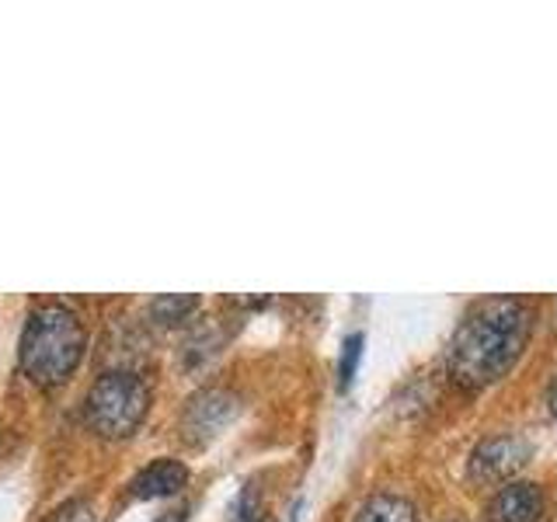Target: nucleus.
Wrapping results in <instances>:
<instances>
[{
	"mask_svg": "<svg viewBox=\"0 0 557 522\" xmlns=\"http://www.w3.org/2000/svg\"><path fill=\"white\" fill-rule=\"evenodd\" d=\"M530 335V310L512 296H492L467 313L449 345V373L470 390L512 370Z\"/></svg>",
	"mask_w": 557,
	"mask_h": 522,
	"instance_id": "1",
	"label": "nucleus"
},
{
	"mask_svg": "<svg viewBox=\"0 0 557 522\" xmlns=\"http://www.w3.org/2000/svg\"><path fill=\"white\" fill-rule=\"evenodd\" d=\"M87 348L84 324L74 310L46 303L32 310L22 335V370L42 387H57L77 370Z\"/></svg>",
	"mask_w": 557,
	"mask_h": 522,
	"instance_id": "2",
	"label": "nucleus"
},
{
	"mask_svg": "<svg viewBox=\"0 0 557 522\" xmlns=\"http://www.w3.org/2000/svg\"><path fill=\"white\" fill-rule=\"evenodd\" d=\"M150 408V390L147 383L133 373H104L95 380V387L87 390L84 414L104 439H126L139 428V422L147 418Z\"/></svg>",
	"mask_w": 557,
	"mask_h": 522,
	"instance_id": "3",
	"label": "nucleus"
},
{
	"mask_svg": "<svg viewBox=\"0 0 557 522\" xmlns=\"http://www.w3.org/2000/svg\"><path fill=\"white\" fill-rule=\"evenodd\" d=\"M527 460H530L527 439H519V435H495V439H484L474 449V457H470V477L492 484L516 474Z\"/></svg>",
	"mask_w": 557,
	"mask_h": 522,
	"instance_id": "4",
	"label": "nucleus"
},
{
	"mask_svg": "<svg viewBox=\"0 0 557 522\" xmlns=\"http://www.w3.org/2000/svg\"><path fill=\"white\" fill-rule=\"evenodd\" d=\"M234 411H237V400L226 390H202L188 400L185 418H182V435H188L191 443L216 439L220 428L234 418Z\"/></svg>",
	"mask_w": 557,
	"mask_h": 522,
	"instance_id": "5",
	"label": "nucleus"
},
{
	"mask_svg": "<svg viewBox=\"0 0 557 522\" xmlns=\"http://www.w3.org/2000/svg\"><path fill=\"white\" fill-rule=\"evenodd\" d=\"M540 515H544V492L530 481L505 484L487 501V522H540Z\"/></svg>",
	"mask_w": 557,
	"mask_h": 522,
	"instance_id": "6",
	"label": "nucleus"
},
{
	"mask_svg": "<svg viewBox=\"0 0 557 522\" xmlns=\"http://www.w3.org/2000/svg\"><path fill=\"white\" fill-rule=\"evenodd\" d=\"M188 484V467L178 460H153L150 467H144L133 481V495L139 501L147 498H171L178 495Z\"/></svg>",
	"mask_w": 557,
	"mask_h": 522,
	"instance_id": "7",
	"label": "nucleus"
},
{
	"mask_svg": "<svg viewBox=\"0 0 557 522\" xmlns=\"http://www.w3.org/2000/svg\"><path fill=\"white\" fill-rule=\"evenodd\" d=\"M356 522H418V512H414V505L400 495H373L359 509Z\"/></svg>",
	"mask_w": 557,
	"mask_h": 522,
	"instance_id": "8",
	"label": "nucleus"
},
{
	"mask_svg": "<svg viewBox=\"0 0 557 522\" xmlns=\"http://www.w3.org/2000/svg\"><path fill=\"white\" fill-rule=\"evenodd\" d=\"M196 307H199L196 296H157L153 307H150V313H153V318L161 321V324H178V321H185Z\"/></svg>",
	"mask_w": 557,
	"mask_h": 522,
	"instance_id": "9",
	"label": "nucleus"
},
{
	"mask_svg": "<svg viewBox=\"0 0 557 522\" xmlns=\"http://www.w3.org/2000/svg\"><path fill=\"white\" fill-rule=\"evenodd\" d=\"M359 356H362V335L345 338V352H342V365H338L342 387H348V383H352V376H356V365H359Z\"/></svg>",
	"mask_w": 557,
	"mask_h": 522,
	"instance_id": "10",
	"label": "nucleus"
},
{
	"mask_svg": "<svg viewBox=\"0 0 557 522\" xmlns=\"http://www.w3.org/2000/svg\"><path fill=\"white\" fill-rule=\"evenodd\" d=\"M49 522H91V509L87 501H66L60 512H52Z\"/></svg>",
	"mask_w": 557,
	"mask_h": 522,
	"instance_id": "11",
	"label": "nucleus"
},
{
	"mask_svg": "<svg viewBox=\"0 0 557 522\" xmlns=\"http://www.w3.org/2000/svg\"><path fill=\"white\" fill-rule=\"evenodd\" d=\"M182 519H185L182 512H164V515H161V519H157V522H182Z\"/></svg>",
	"mask_w": 557,
	"mask_h": 522,
	"instance_id": "12",
	"label": "nucleus"
},
{
	"mask_svg": "<svg viewBox=\"0 0 557 522\" xmlns=\"http://www.w3.org/2000/svg\"><path fill=\"white\" fill-rule=\"evenodd\" d=\"M550 411H554V418H557V380H554V387H550Z\"/></svg>",
	"mask_w": 557,
	"mask_h": 522,
	"instance_id": "13",
	"label": "nucleus"
}]
</instances>
